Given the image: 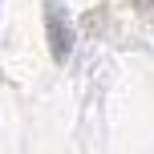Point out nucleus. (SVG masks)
<instances>
[{"label": "nucleus", "instance_id": "obj_1", "mask_svg": "<svg viewBox=\"0 0 154 154\" xmlns=\"http://www.w3.org/2000/svg\"><path fill=\"white\" fill-rule=\"evenodd\" d=\"M45 24H49L53 57H57V61H65V57H69V45H73V32H69V24H65V16H61V8H57V4L45 8Z\"/></svg>", "mask_w": 154, "mask_h": 154}]
</instances>
